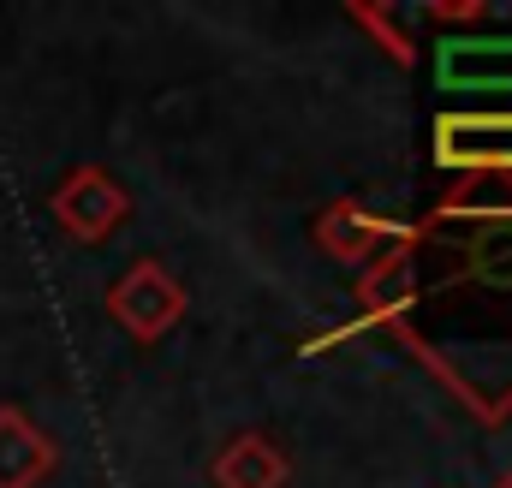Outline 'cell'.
<instances>
[{
    "label": "cell",
    "instance_id": "obj_1",
    "mask_svg": "<svg viewBox=\"0 0 512 488\" xmlns=\"http://www.w3.org/2000/svg\"><path fill=\"white\" fill-rule=\"evenodd\" d=\"M185 310H191V298H185V286H179L161 262H131L126 274L108 286V316L126 328L137 346L173 334V328L185 322Z\"/></svg>",
    "mask_w": 512,
    "mask_h": 488
},
{
    "label": "cell",
    "instance_id": "obj_2",
    "mask_svg": "<svg viewBox=\"0 0 512 488\" xmlns=\"http://www.w3.org/2000/svg\"><path fill=\"white\" fill-rule=\"evenodd\" d=\"M48 209H54V221L66 227V239L102 244V239H114V227H126L131 197L108 167H72V173L54 185Z\"/></svg>",
    "mask_w": 512,
    "mask_h": 488
},
{
    "label": "cell",
    "instance_id": "obj_3",
    "mask_svg": "<svg viewBox=\"0 0 512 488\" xmlns=\"http://www.w3.org/2000/svg\"><path fill=\"white\" fill-rule=\"evenodd\" d=\"M435 167L447 173H512V114H441Z\"/></svg>",
    "mask_w": 512,
    "mask_h": 488
},
{
    "label": "cell",
    "instance_id": "obj_4",
    "mask_svg": "<svg viewBox=\"0 0 512 488\" xmlns=\"http://www.w3.org/2000/svg\"><path fill=\"white\" fill-rule=\"evenodd\" d=\"M393 239H411V233L393 227V221H382V215H370V209L352 203V197L316 215V244H322L334 262H346V268H370L376 256L393 250Z\"/></svg>",
    "mask_w": 512,
    "mask_h": 488
},
{
    "label": "cell",
    "instance_id": "obj_5",
    "mask_svg": "<svg viewBox=\"0 0 512 488\" xmlns=\"http://www.w3.org/2000/svg\"><path fill=\"white\" fill-rule=\"evenodd\" d=\"M54 471V441L12 405H0V488H36Z\"/></svg>",
    "mask_w": 512,
    "mask_h": 488
},
{
    "label": "cell",
    "instance_id": "obj_6",
    "mask_svg": "<svg viewBox=\"0 0 512 488\" xmlns=\"http://www.w3.org/2000/svg\"><path fill=\"white\" fill-rule=\"evenodd\" d=\"M215 488H286V453L268 435H233L215 453Z\"/></svg>",
    "mask_w": 512,
    "mask_h": 488
},
{
    "label": "cell",
    "instance_id": "obj_7",
    "mask_svg": "<svg viewBox=\"0 0 512 488\" xmlns=\"http://www.w3.org/2000/svg\"><path fill=\"white\" fill-rule=\"evenodd\" d=\"M441 84L459 90H489L512 84V42H441Z\"/></svg>",
    "mask_w": 512,
    "mask_h": 488
},
{
    "label": "cell",
    "instance_id": "obj_8",
    "mask_svg": "<svg viewBox=\"0 0 512 488\" xmlns=\"http://www.w3.org/2000/svg\"><path fill=\"white\" fill-rule=\"evenodd\" d=\"M358 298H364L370 316H399V310L417 298V268H411V250H405V244H393L387 256H376V262L364 268Z\"/></svg>",
    "mask_w": 512,
    "mask_h": 488
},
{
    "label": "cell",
    "instance_id": "obj_9",
    "mask_svg": "<svg viewBox=\"0 0 512 488\" xmlns=\"http://www.w3.org/2000/svg\"><path fill=\"white\" fill-rule=\"evenodd\" d=\"M465 280L489 286V292H512V221H483L477 239L465 250Z\"/></svg>",
    "mask_w": 512,
    "mask_h": 488
},
{
    "label": "cell",
    "instance_id": "obj_10",
    "mask_svg": "<svg viewBox=\"0 0 512 488\" xmlns=\"http://www.w3.org/2000/svg\"><path fill=\"white\" fill-rule=\"evenodd\" d=\"M495 488H512V471H507V477H501V483H495Z\"/></svg>",
    "mask_w": 512,
    "mask_h": 488
}]
</instances>
